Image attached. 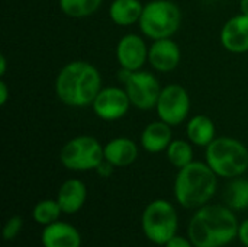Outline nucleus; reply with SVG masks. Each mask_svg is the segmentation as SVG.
I'll list each match as a JSON object with an SVG mask.
<instances>
[{"instance_id": "1", "label": "nucleus", "mask_w": 248, "mask_h": 247, "mask_svg": "<svg viewBox=\"0 0 248 247\" xmlns=\"http://www.w3.org/2000/svg\"><path fill=\"white\" fill-rule=\"evenodd\" d=\"M238 220L228 205L206 204L189 221L187 237L195 247H225L238 234Z\"/></svg>"}, {"instance_id": "2", "label": "nucleus", "mask_w": 248, "mask_h": 247, "mask_svg": "<svg viewBox=\"0 0 248 247\" xmlns=\"http://www.w3.org/2000/svg\"><path fill=\"white\" fill-rule=\"evenodd\" d=\"M54 89L58 100L65 106H92L94 98L102 89V76L92 63L74 60L67 63L58 71Z\"/></svg>"}, {"instance_id": "3", "label": "nucleus", "mask_w": 248, "mask_h": 247, "mask_svg": "<svg viewBox=\"0 0 248 247\" xmlns=\"http://www.w3.org/2000/svg\"><path fill=\"white\" fill-rule=\"evenodd\" d=\"M218 189V176L206 162L193 160L179 169L173 192L177 204L186 210H198L214 198Z\"/></svg>"}, {"instance_id": "4", "label": "nucleus", "mask_w": 248, "mask_h": 247, "mask_svg": "<svg viewBox=\"0 0 248 247\" xmlns=\"http://www.w3.org/2000/svg\"><path fill=\"white\" fill-rule=\"evenodd\" d=\"M205 162L218 178L234 179L248 170V148L237 138L217 137L205 148Z\"/></svg>"}, {"instance_id": "5", "label": "nucleus", "mask_w": 248, "mask_h": 247, "mask_svg": "<svg viewBox=\"0 0 248 247\" xmlns=\"http://www.w3.org/2000/svg\"><path fill=\"white\" fill-rule=\"evenodd\" d=\"M182 25V10L173 0H151L144 4L138 26L151 41L171 38Z\"/></svg>"}, {"instance_id": "6", "label": "nucleus", "mask_w": 248, "mask_h": 247, "mask_svg": "<svg viewBox=\"0 0 248 247\" xmlns=\"http://www.w3.org/2000/svg\"><path fill=\"white\" fill-rule=\"evenodd\" d=\"M141 227L145 237L151 243L157 246H164L177 234V210L167 199H154L142 211Z\"/></svg>"}, {"instance_id": "7", "label": "nucleus", "mask_w": 248, "mask_h": 247, "mask_svg": "<svg viewBox=\"0 0 248 247\" xmlns=\"http://www.w3.org/2000/svg\"><path fill=\"white\" fill-rule=\"evenodd\" d=\"M60 162L71 172L96 170L105 162L103 146L92 135H77L61 147Z\"/></svg>"}, {"instance_id": "8", "label": "nucleus", "mask_w": 248, "mask_h": 247, "mask_svg": "<svg viewBox=\"0 0 248 247\" xmlns=\"http://www.w3.org/2000/svg\"><path fill=\"white\" fill-rule=\"evenodd\" d=\"M119 77L124 83V89L126 90L131 105L134 108L140 111L155 109L163 87L158 79L153 73L144 70L128 71L121 68Z\"/></svg>"}, {"instance_id": "9", "label": "nucleus", "mask_w": 248, "mask_h": 247, "mask_svg": "<svg viewBox=\"0 0 248 247\" xmlns=\"http://www.w3.org/2000/svg\"><path fill=\"white\" fill-rule=\"evenodd\" d=\"M155 112L158 119L171 127L183 124L190 112V96L182 84H167L161 89Z\"/></svg>"}, {"instance_id": "10", "label": "nucleus", "mask_w": 248, "mask_h": 247, "mask_svg": "<svg viewBox=\"0 0 248 247\" xmlns=\"http://www.w3.org/2000/svg\"><path fill=\"white\" fill-rule=\"evenodd\" d=\"M131 106L132 105L126 90L118 86L102 87L92 103L96 116L108 122L122 119L128 114Z\"/></svg>"}, {"instance_id": "11", "label": "nucleus", "mask_w": 248, "mask_h": 247, "mask_svg": "<svg viewBox=\"0 0 248 247\" xmlns=\"http://www.w3.org/2000/svg\"><path fill=\"white\" fill-rule=\"evenodd\" d=\"M150 47L138 33H126L116 44V60L121 68L128 71H138L148 61Z\"/></svg>"}, {"instance_id": "12", "label": "nucleus", "mask_w": 248, "mask_h": 247, "mask_svg": "<svg viewBox=\"0 0 248 247\" xmlns=\"http://www.w3.org/2000/svg\"><path fill=\"white\" fill-rule=\"evenodd\" d=\"M182 60L179 44L171 38L155 39L148 49V63L158 73H170L177 68Z\"/></svg>"}, {"instance_id": "13", "label": "nucleus", "mask_w": 248, "mask_h": 247, "mask_svg": "<svg viewBox=\"0 0 248 247\" xmlns=\"http://www.w3.org/2000/svg\"><path fill=\"white\" fill-rule=\"evenodd\" d=\"M222 47L232 54L248 52V16L238 13L230 17L221 28Z\"/></svg>"}, {"instance_id": "14", "label": "nucleus", "mask_w": 248, "mask_h": 247, "mask_svg": "<svg viewBox=\"0 0 248 247\" xmlns=\"http://www.w3.org/2000/svg\"><path fill=\"white\" fill-rule=\"evenodd\" d=\"M42 247H81V234L70 223L55 221L41 233Z\"/></svg>"}, {"instance_id": "15", "label": "nucleus", "mask_w": 248, "mask_h": 247, "mask_svg": "<svg viewBox=\"0 0 248 247\" xmlns=\"http://www.w3.org/2000/svg\"><path fill=\"white\" fill-rule=\"evenodd\" d=\"M62 210V214L71 215L78 213L87 199V188L77 178H70L61 183L55 198Z\"/></svg>"}, {"instance_id": "16", "label": "nucleus", "mask_w": 248, "mask_h": 247, "mask_svg": "<svg viewBox=\"0 0 248 247\" xmlns=\"http://www.w3.org/2000/svg\"><path fill=\"white\" fill-rule=\"evenodd\" d=\"M173 130L171 125L166 124L164 121H153L141 132V147L151 154H158L167 150L170 143L173 141Z\"/></svg>"}, {"instance_id": "17", "label": "nucleus", "mask_w": 248, "mask_h": 247, "mask_svg": "<svg viewBox=\"0 0 248 247\" xmlns=\"http://www.w3.org/2000/svg\"><path fill=\"white\" fill-rule=\"evenodd\" d=\"M105 160L115 167L131 166L138 159V144L128 137H116L103 146Z\"/></svg>"}, {"instance_id": "18", "label": "nucleus", "mask_w": 248, "mask_h": 247, "mask_svg": "<svg viewBox=\"0 0 248 247\" xmlns=\"http://www.w3.org/2000/svg\"><path fill=\"white\" fill-rule=\"evenodd\" d=\"M215 134V124L208 115H195L186 122V137L193 146L206 148L217 138Z\"/></svg>"}, {"instance_id": "19", "label": "nucleus", "mask_w": 248, "mask_h": 247, "mask_svg": "<svg viewBox=\"0 0 248 247\" xmlns=\"http://www.w3.org/2000/svg\"><path fill=\"white\" fill-rule=\"evenodd\" d=\"M142 9L141 0H113L109 4V17L118 26H131L140 22Z\"/></svg>"}, {"instance_id": "20", "label": "nucleus", "mask_w": 248, "mask_h": 247, "mask_svg": "<svg viewBox=\"0 0 248 247\" xmlns=\"http://www.w3.org/2000/svg\"><path fill=\"white\" fill-rule=\"evenodd\" d=\"M225 204L234 211H243L248 208V179L243 176L230 179V183L224 192Z\"/></svg>"}, {"instance_id": "21", "label": "nucleus", "mask_w": 248, "mask_h": 247, "mask_svg": "<svg viewBox=\"0 0 248 247\" xmlns=\"http://www.w3.org/2000/svg\"><path fill=\"white\" fill-rule=\"evenodd\" d=\"M103 0H58L61 12L73 19H83L94 15Z\"/></svg>"}, {"instance_id": "22", "label": "nucleus", "mask_w": 248, "mask_h": 247, "mask_svg": "<svg viewBox=\"0 0 248 247\" xmlns=\"http://www.w3.org/2000/svg\"><path fill=\"white\" fill-rule=\"evenodd\" d=\"M193 144L187 140H173L166 150L167 160L176 169H182L193 162Z\"/></svg>"}, {"instance_id": "23", "label": "nucleus", "mask_w": 248, "mask_h": 247, "mask_svg": "<svg viewBox=\"0 0 248 247\" xmlns=\"http://www.w3.org/2000/svg\"><path fill=\"white\" fill-rule=\"evenodd\" d=\"M62 210L57 199H42L32 210V218L36 224L45 227L60 220Z\"/></svg>"}, {"instance_id": "24", "label": "nucleus", "mask_w": 248, "mask_h": 247, "mask_svg": "<svg viewBox=\"0 0 248 247\" xmlns=\"http://www.w3.org/2000/svg\"><path fill=\"white\" fill-rule=\"evenodd\" d=\"M23 229V218L20 215H13L10 217L3 229V237L6 242H12L13 239H16L19 236V233Z\"/></svg>"}, {"instance_id": "25", "label": "nucleus", "mask_w": 248, "mask_h": 247, "mask_svg": "<svg viewBox=\"0 0 248 247\" xmlns=\"http://www.w3.org/2000/svg\"><path fill=\"white\" fill-rule=\"evenodd\" d=\"M164 247H195V245L192 243V240L187 237H183V236H179V234H176L173 239H170Z\"/></svg>"}, {"instance_id": "26", "label": "nucleus", "mask_w": 248, "mask_h": 247, "mask_svg": "<svg viewBox=\"0 0 248 247\" xmlns=\"http://www.w3.org/2000/svg\"><path fill=\"white\" fill-rule=\"evenodd\" d=\"M238 242L244 247H248V218L240 223L238 226V234H237Z\"/></svg>"}, {"instance_id": "27", "label": "nucleus", "mask_w": 248, "mask_h": 247, "mask_svg": "<svg viewBox=\"0 0 248 247\" xmlns=\"http://www.w3.org/2000/svg\"><path fill=\"white\" fill-rule=\"evenodd\" d=\"M115 169H116L115 166H112L109 162H106V160H105V162H103L97 169H96V172H97V175H99V176H102V178H109V176L113 173V170H115Z\"/></svg>"}, {"instance_id": "28", "label": "nucleus", "mask_w": 248, "mask_h": 247, "mask_svg": "<svg viewBox=\"0 0 248 247\" xmlns=\"http://www.w3.org/2000/svg\"><path fill=\"white\" fill-rule=\"evenodd\" d=\"M7 99H9V87L6 84V82L1 79L0 80V105L4 106L7 103Z\"/></svg>"}, {"instance_id": "29", "label": "nucleus", "mask_w": 248, "mask_h": 247, "mask_svg": "<svg viewBox=\"0 0 248 247\" xmlns=\"http://www.w3.org/2000/svg\"><path fill=\"white\" fill-rule=\"evenodd\" d=\"M6 70H7V60H6V57L1 54V55H0V76H1V77L6 74Z\"/></svg>"}, {"instance_id": "30", "label": "nucleus", "mask_w": 248, "mask_h": 247, "mask_svg": "<svg viewBox=\"0 0 248 247\" xmlns=\"http://www.w3.org/2000/svg\"><path fill=\"white\" fill-rule=\"evenodd\" d=\"M240 13L248 16V0H240Z\"/></svg>"}]
</instances>
